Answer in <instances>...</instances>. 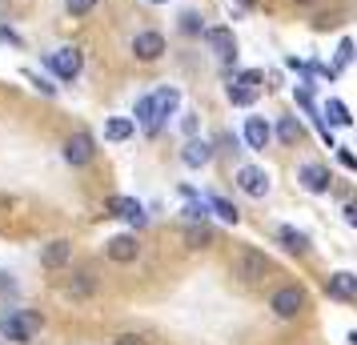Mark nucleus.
I'll use <instances>...</instances> for the list:
<instances>
[{
	"label": "nucleus",
	"instance_id": "obj_1",
	"mask_svg": "<svg viewBox=\"0 0 357 345\" xmlns=\"http://www.w3.org/2000/svg\"><path fill=\"white\" fill-rule=\"evenodd\" d=\"M269 269H273L269 257H265L261 249H253V245H241L237 253H233V277H241L245 285H261Z\"/></svg>",
	"mask_w": 357,
	"mask_h": 345
},
{
	"label": "nucleus",
	"instance_id": "obj_2",
	"mask_svg": "<svg viewBox=\"0 0 357 345\" xmlns=\"http://www.w3.org/2000/svg\"><path fill=\"white\" fill-rule=\"evenodd\" d=\"M261 81H265V72L261 68H245V72H237V77H229V84H225V97H229V105H253L257 100V93H261Z\"/></svg>",
	"mask_w": 357,
	"mask_h": 345
},
{
	"label": "nucleus",
	"instance_id": "obj_3",
	"mask_svg": "<svg viewBox=\"0 0 357 345\" xmlns=\"http://www.w3.org/2000/svg\"><path fill=\"white\" fill-rule=\"evenodd\" d=\"M305 305H309V297H305L301 285H281V289L269 297V309H273L281 321H297V317L305 313Z\"/></svg>",
	"mask_w": 357,
	"mask_h": 345
},
{
	"label": "nucleus",
	"instance_id": "obj_4",
	"mask_svg": "<svg viewBox=\"0 0 357 345\" xmlns=\"http://www.w3.org/2000/svg\"><path fill=\"white\" fill-rule=\"evenodd\" d=\"M0 333H4V342H17V345H29L36 333V317L24 309H8L0 317Z\"/></svg>",
	"mask_w": 357,
	"mask_h": 345
},
{
	"label": "nucleus",
	"instance_id": "obj_5",
	"mask_svg": "<svg viewBox=\"0 0 357 345\" xmlns=\"http://www.w3.org/2000/svg\"><path fill=\"white\" fill-rule=\"evenodd\" d=\"M81 65H84V56L77 45H65V49L49 52V68L56 72V81H65V84H73L81 77Z\"/></svg>",
	"mask_w": 357,
	"mask_h": 345
},
{
	"label": "nucleus",
	"instance_id": "obj_6",
	"mask_svg": "<svg viewBox=\"0 0 357 345\" xmlns=\"http://www.w3.org/2000/svg\"><path fill=\"white\" fill-rule=\"evenodd\" d=\"M165 52H169V45H165V36L157 33V29H141V33L132 36V56H137L141 65H157Z\"/></svg>",
	"mask_w": 357,
	"mask_h": 345
},
{
	"label": "nucleus",
	"instance_id": "obj_7",
	"mask_svg": "<svg viewBox=\"0 0 357 345\" xmlns=\"http://www.w3.org/2000/svg\"><path fill=\"white\" fill-rule=\"evenodd\" d=\"M181 109V89H173V84H165V89H157L153 93V129H149V137H157V132L165 129V121Z\"/></svg>",
	"mask_w": 357,
	"mask_h": 345
},
{
	"label": "nucleus",
	"instance_id": "obj_8",
	"mask_svg": "<svg viewBox=\"0 0 357 345\" xmlns=\"http://www.w3.org/2000/svg\"><path fill=\"white\" fill-rule=\"evenodd\" d=\"M201 36H205V45H209L213 56H217L225 68L237 65V36H233V29H225V24H221V29H205Z\"/></svg>",
	"mask_w": 357,
	"mask_h": 345
},
{
	"label": "nucleus",
	"instance_id": "obj_9",
	"mask_svg": "<svg viewBox=\"0 0 357 345\" xmlns=\"http://www.w3.org/2000/svg\"><path fill=\"white\" fill-rule=\"evenodd\" d=\"M61 157H65V164H73V169H81V164H89L93 157H97V141H93V132H73L65 141V148H61Z\"/></svg>",
	"mask_w": 357,
	"mask_h": 345
},
{
	"label": "nucleus",
	"instance_id": "obj_10",
	"mask_svg": "<svg viewBox=\"0 0 357 345\" xmlns=\"http://www.w3.org/2000/svg\"><path fill=\"white\" fill-rule=\"evenodd\" d=\"M297 185H301L305 193H313V197H321V193L333 189V177H329V169H325L321 161H305L297 169Z\"/></svg>",
	"mask_w": 357,
	"mask_h": 345
},
{
	"label": "nucleus",
	"instance_id": "obj_11",
	"mask_svg": "<svg viewBox=\"0 0 357 345\" xmlns=\"http://www.w3.org/2000/svg\"><path fill=\"white\" fill-rule=\"evenodd\" d=\"M237 189H241L245 197H265L269 193V173L261 164H241L237 169Z\"/></svg>",
	"mask_w": 357,
	"mask_h": 345
},
{
	"label": "nucleus",
	"instance_id": "obj_12",
	"mask_svg": "<svg viewBox=\"0 0 357 345\" xmlns=\"http://www.w3.org/2000/svg\"><path fill=\"white\" fill-rule=\"evenodd\" d=\"M137 253H141V245H137V237H132V233H116V237L105 241V257L116 261V265H132V261H137Z\"/></svg>",
	"mask_w": 357,
	"mask_h": 345
},
{
	"label": "nucleus",
	"instance_id": "obj_13",
	"mask_svg": "<svg viewBox=\"0 0 357 345\" xmlns=\"http://www.w3.org/2000/svg\"><path fill=\"white\" fill-rule=\"evenodd\" d=\"M181 161H185V169H205V164L213 161V141H205V137H189L185 148H181Z\"/></svg>",
	"mask_w": 357,
	"mask_h": 345
},
{
	"label": "nucleus",
	"instance_id": "obj_14",
	"mask_svg": "<svg viewBox=\"0 0 357 345\" xmlns=\"http://www.w3.org/2000/svg\"><path fill=\"white\" fill-rule=\"evenodd\" d=\"M105 217H125L132 225H145V209H141V201H132V197H109L105 201Z\"/></svg>",
	"mask_w": 357,
	"mask_h": 345
},
{
	"label": "nucleus",
	"instance_id": "obj_15",
	"mask_svg": "<svg viewBox=\"0 0 357 345\" xmlns=\"http://www.w3.org/2000/svg\"><path fill=\"white\" fill-rule=\"evenodd\" d=\"M269 141H273L269 121H265V116H249V121H245V145L253 148V153H265V148H269Z\"/></svg>",
	"mask_w": 357,
	"mask_h": 345
},
{
	"label": "nucleus",
	"instance_id": "obj_16",
	"mask_svg": "<svg viewBox=\"0 0 357 345\" xmlns=\"http://www.w3.org/2000/svg\"><path fill=\"white\" fill-rule=\"evenodd\" d=\"M68 261H73V241L56 237L49 245H40V265H45V269H65Z\"/></svg>",
	"mask_w": 357,
	"mask_h": 345
},
{
	"label": "nucleus",
	"instance_id": "obj_17",
	"mask_svg": "<svg viewBox=\"0 0 357 345\" xmlns=\"http://www.w3.org/2000/svg\"><path fill=\"white\" fill-rule=\"evenodd\" d=\"M325 289H329V297H341V301H354L357 297V273H329L325 277Z\"/></svg>",
	"mask_w": 357,
	"mask_h": 345
},
{
	"label": "nucleus",
	"instance_id": "obj_18",
	"mask_svg": "<svg viewBox=\"0 0 357 345\" xmlns=\"http://www.w3.org/2000/svg\"><path fill=\"white\" fill-rule=\"evenodd\" d=\"M132 132H137V121L132 116H109L105 121V141H116L121 145V141H129Z\"/></svg>",
	"mask_w": 357,
	"mask_h": 345
},
{
	"label": "nucleus",
	"instance_id": "obj_19",
	"mask_svg": "<svg viewBox=\"0 0 357 345\" xmlns=\"http://www.w3.org/2000/svg\"><path fill=\"white\" fill-rule=\"evenodd\" d=\"M277 241L289 249V253H309V233L293 229V225H281V229H277Z\"/></svg>",
	"mask_w": 357,
	"mask_h": 345
},
{
	"label": "nucleus",
	"instance_id": "obj_20",
	"mask_svg": "<svg viewBox=\"0 0 357 345\" xmlns=\"http://www.w3.org/2000/svg\"><path fill=\"white\" fill-rule=\"evenodd\" d=\"M213 241H217V233H213L205 221H197V225L185 229V245H189V249H209Z\"/></svg>",
	"mask_w": 357,
	"mask_h": 345
},
{
	"label": "nucleus",
	"instance_id": "obj_21",
	"mask_svg": "<svg viewBox=\"0 0 357 345\" xmlns=\"http://www.w3.org/2000/svg\"><path fill=\"white\" fill-rule=\"evenodd\" d=\"M301 137H305L301 121H297V116H281V125H277V141H281V145H301Z\"/></svg>",
	"mask_w": 357,
	"mask_h": 345
},
{
	"label": "nucleus",
	"instance_id": "obj_22",
	"mask_svg": "<svg viewBox=\"0 0 357 345\" xmlns=\"http://www.w3.org/2000/svg\"><path fill=\"white\" fill-rule=\"evenodd\" d=\"M205 201H209V209H213L217 217H221V221H229V225H237V221H241V209H237L233 201L217 197V193H213V197H205Z\"/></svg>",
	"mask_w": 357,
	"mask_h": 345
},
{
	"label": "nucleus",
	"instance_id": "obj_23",
	"mask_svg": "<svg viewBox=\"0 0 357 345\" xmlns=\"http://www.w3.org/2000/svg\"><path fill=\"white\" fill-rule=\"evenodd\" d=\"M325 116H329V125H341V129L354 125V116H349V109H345V100H337V97L325 100Z\"/></svg>",
	"mask_w": 357,
	"mask_h": 345
},
{
	"label": "nucleus",
	"instance_id": "obj_24",
	"mask_svg": "<svg viewBox=\"0 0 357 345\" xmlns=\"http://www.w3.org/2000/svg\"><path fill=\"white\" fill-rule=\"evenodd\" d=\"M177 29L185 36H201V33H205V17H201L197 8H185V13H181V20H177Z\"/></svg>",
	"mask_w": 357,
	"mask_h": 345
},
{
	"label": "nucleus",
	"instance_id": "obj_25",
	"mask_svg": "<svg viewBox=\"0 0 357 345\" xmlns=\"http://www.w3.org/2000/svg\"><path fill=\"white\" fill-rule=\"evenodd\" d=\"M97 289V281H93V273H73V281L65 285V293L68 297H89Z\"/></svg>",
	"mask_w": 357,
	"mask_h": 345
},
{
	"label": "nucleus",
	"instance_id": "obj_26",
	"mask_svg": "<svg viewBox=\"0 0 357 345\" xmlns=\"http://www.w3.org/2000/svg\"><path fill=\"white\" fill-rule=\"evenodd\" d=\"M20 77H24V81L33 84V89H36V93H40V97H56V84H52V81H45L40 72H33V68H24Z\"/></svg>",
	"mask_w": 357,
	"mask_h": 345
},
{
	"label": "nucleus",
	"instance_id": "obj_27",
	"mask_svg": "<svg viewBox=\"0 0 357 345\" xmlns=\"http://www.w3.org/2000/svg\"><path fill=\"white\" fill-rule=\"evenodd\" d=\"M185 221H189V225H197V221H209V201L189 197V205H185Z\"/></svg>",
	"mask_w": 357,
	"mask_h": 345
},
{
	"label": "nucleus",
	"instance_id": "obj_28",
	"mask_svg": "<svg viewBox=\"0 0 357 345\" xmlns=\"http://www.w3.org/2000/svg\"><path fill=\"white\" fill-rule=\"evenodd\" d=\"M354 61H357V49H354V40L345 36V40H341V45H337V68L354 65Z\"/></svg>",
	"mask_w": 357,
	"mask_h": 345
},
{
	"label": "nucleus",
	"instance_id": "obj_29",
	"mask_svg": "<svg viewBox=\"0 0 357 345\" xmlns=\"http://www.w3.org/2000/svg\"><path fill=\"white\" fill-rule=\"evenodd\" d=\"M68 17H89L93 8H97V0H65Z\"/></svg>",
	"mask_w": 357,
	"mask_h": 345
},
{
	"label": "nucleus",
	"instance_id": "obj_30",
	"mask_svg": "<svg viewBox=\"0 0 357 345\" xmlns=\"http://www.w3.org/2000/svg\"><path fill=\"white\" fill-rule=\"evenodd\" d=\"M0 40H4V45H13V49H20V45H24V40H20V36L13 33L8 24H0Z\"/></svg>",
	"mask_w": 357,
	"mask_h": 345
},
{
	"label": "nucleus",
	"instance_id": "obj_31",
	"mask_svg": "<svg viewBox=\"0 0 357 345\" xmlns=\"http://www.w3.org/2000/svg\"><path fill=\"white\" fill-rule=\"evenodd\" d=\"M181 129H185V137H197V113H185V116H181Z\"/></svg>",
	"mask_w": 357,
	"mask_h": 345
},
{
	"label": "nucleus",
	"instance_id": "obj_32",
	"mask_svg": "<svg viewBox=\"0 0 357 345\" xmlns=\"http://www.w3.org/2000/svg\"><path fill=\"white\" fill-rule=\"evenodd\" d=\"M337 161L345 164L349 173H354V169H357V157H354V153H349V148H341V153H337Z\"/></svg>",
	"mask_w": 357,
	"mask_h": 345
},
{
	"label": "nucleus",
	"instance_id": "obj_33",
	"mask_svg": "<svg viewBox=\"0 0 357 345\" xmlns=\"http://www.w3.org/2000/svg\"><path fill=\"white\" fill-rule=\"evenodd\" d=\"M345 225H354V229H357V201L345 205Z\"/></svg>",
	"mask_w": 357,
	"mask_h": 345
},
{
	"label": "nucleus",
	"instance_id": "obj_34",
	"mask_svg": "<svg viewBox=\"0 0 357 345\" xmlns=\"http://www.w3.org/2000/svg\"><path fill=\"white\" fill-rule=\"evenodd\" d=\"M116 345H141L137 337H116Z\"/></svg>",
	"mask_w": 357,
	"mask_h": 345
},
{
	"label": "nucleus",
	"instance_id": "obj_35",
	"mask_svg": "<svg viewBox=\"0 0 357 345\" xmlns=\"http://www.w3.org/2000/svg\"><path fill=\"white\" fill-rule=\"evenodd\" d=\"M241 8H257V0H241Z\"/></svg>",
	"mask_w": 357,
	"mask_h": 345
},
{
	"label": "nucleus",
	"instance_id": "obj_36",
	"mask_svg": "<svg viewBox=\"0 0 357 345\" xmlns=\"http://www.w3.org/2000/svg\"><path fill=\"white\" fill-rule=\"evenodd\" d=\"M349 345H357V333H349Z\"/></svg>",
	"mask_w": 357,
	"mask_h": 345
},
{
	"label": "nucleus",
	"instance_id": "obj_37",
	"mask_svg": "<svg viewBox=\"0 0 357 345\" xmlns=\"http://www.w3.org/2000/svg\"><path fill=\"white\" fill-rule=\"evenodd\" d=\"M149 4H169V0H149Z\"/></svg>",
	"mask_w": 357,
	"mask_h": 345
},
{
	"label": "nucleus",
	"instance_id": "obj_38",
	"mask_svg": "<svg viewBox=\"0 0 357 345\" xmlns=\"http://www.w3.org/2000/svg\"><path fill=\"white\" fill-rule=\"evenodd\" d=\"M293 4H313V0H293Z\"/></svg>",
	"mask_w": 357,
	"mask_h": 345
}]
</instances>
